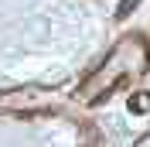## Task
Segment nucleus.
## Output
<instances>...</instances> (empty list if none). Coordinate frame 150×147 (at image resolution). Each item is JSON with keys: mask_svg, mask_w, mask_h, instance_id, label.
I'll list each match as a JSON object with an SVG mask.
<instances>
[{"mask_svg": "<svg viewBox=\"0 0 150 147\" xmlns=\"http://www.w3.org/2000/svg\"><path fill=\"white\" fill-rule=\"evenodd\" d=\"M150 110V92H133L130 96V113H147Z\"/></svg>", "mask_w": 150, "mask_h": 147, "instance_id": "1", "label": "nucleus"}, {"mask_svg": "<svg viewBox=\"0 0 150 147\" xmlns=\"http://www.w3.org/2000/svg\"><path fill=\"white\" fill-rule=\"evenodd\" d=\"M137 4H140V0H123V4H120V10H116V21H126L133 10H137Z\"/></svg>", "mask_w": 150, "mask_h": 147, "instance_id": "2", "label": "nucleus"}]
</instances>
